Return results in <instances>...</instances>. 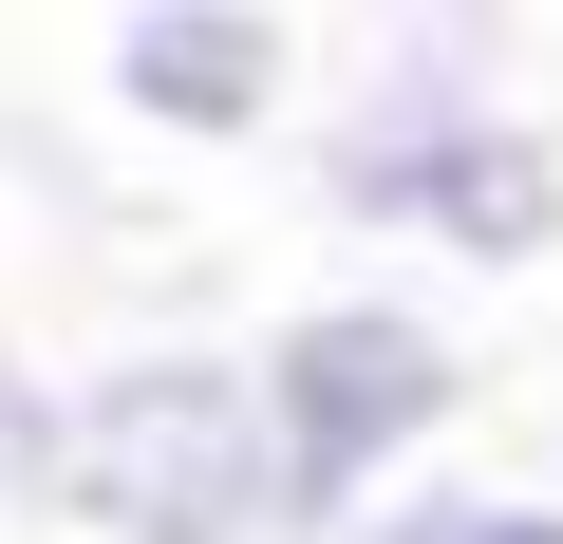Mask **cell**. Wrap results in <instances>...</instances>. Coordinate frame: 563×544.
Masks as SVG:
<instances>
[{
  "instance_id": "obj_1",
  "label": "cell",
  "mask_w": 563,
  "mask_h": 544,
  "mask_svg": "<svg viewBox=\"0 0 563 544\" xmlns=\"http://www.w3.org/2000/svg\"><path fill=\"white\" fill-rule=\"evenodd\" d=\"M320 225L432 244L470 282L563 263V132L507 95V20H395L357 95L320 113Z\"/></svg>"
},
{
  "instance_id": "obj_2",
  "label": "cell",
  "mask_w": 563,
  "mask_h": 544,
  "mask_svg": "<svg viewBox=\"0 0 563 544\" xmlns=\"http://www.w3.org/2000/svg\"><path fill=\"white\" fill-rule=\"evenodd\" d=\"M263 376V432H282V507H301V544H357L395 488H432L451 413H470V338L395 282H339V301H282L244 338Z\"/></svg>"
},
{
  "instance_id": "obj_3",
  "label": "cell",
  "mask_w": 563,
  "mask_h": 544,
  "mask_svg": "<svg viewBox=\"0 0 563 544\" xmlns=\"http://www.w3.org/2000/svg\"><path fill=\"white\" fill-rule=\"evenodd\" d=\"M57 525H76V544H301V507H282V432H263V376L207 357V338L95 357V376H76Z\"/></svg>"
},
{
  "instance_id": "obj_4",
  "label": "cell",
  "mask_w": 563,
  "mask_h": 544,
  "mask_svg": "<svg viewBox=\"0 0 563 544\" xmlns=\"http://www.w3.org/2000/svg\"><path fill=\"white\" fill-rule=\"evenodd\" d=\"M95 95L169 151H244V132L301 113V20L282 0H132L95 38Z\"/></svg>"
},
{
  "instance_id": "obj_5",
  "label": "cell",
  "mask_w": 563,
  "mask_h": 544,
  "mask_svg": "<svg viewBox=\"0 0 563 544\" xmlns=\"http://www.w3.org/2000/svg\"><path fill=\"white\" fill-rule=\"evenodd\" d=\"M57 469H76V376L57 357H0V507L57 525Z\"/></svg>"
},
{
  "instance_id": "obj_6",
  "label": "cell",
  "mask_w": 563,
  "mask_h": 544,
  "mask_svg": "<svg viewBox=\"0 0 563 544\" xmlns=\"http://www.w3.org/2000/svg\"><path fill=\"white\" fill-rule=\"evenodd\" d=\"M488 507H507V488H470V469H432V488H395V507H376L357 544H488Z\"/></svg>"
},
{
  "instance_id": "obj_7",
  "label": "cell",
  "mask_w": 563,
  "mask_h": 544,
  "mask_svg": "<svg viewBox=\"0 0 563 544\" xmlns=\"http://www.w3.org/2000/svg\"><path fill=\"white\" fill-rule=\"evenodd\" d=\"M488 544H563V488H507V507H488Z\"/></svg>"
}]
</instances>
